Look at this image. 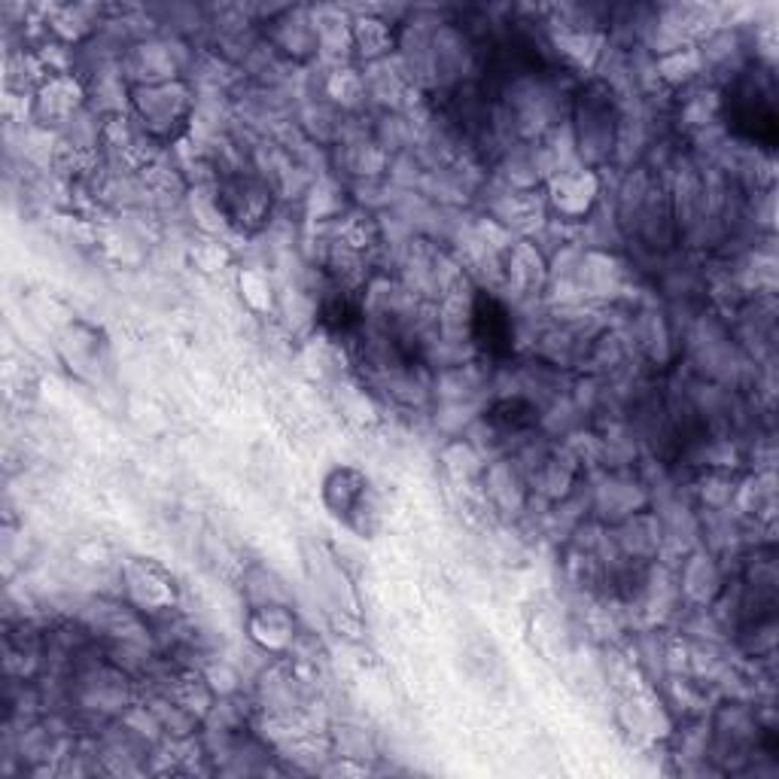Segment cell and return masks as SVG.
Segmentation results:
<instances>
[{
  "label": "cell",
  "mask_w": 779,
  "mask_h": 779,
  "mask_svg": "<svg viewBox=\"0 0 779 779\" xmlns=\"http://www.w3.org/2000/svg\"><path fill=\"white\" fill-rule=\"evenodd\" d=\"M472 335L481 350H488L490 357H505L515 344V326L509 311L502 308L493 296H478L472 308Z\"/></svg>",
  "instance_id": "1"
},
{
  "label": "cell",
  "mask_w": 779,
  "mask_h": 779,
  "mask_svg": "<svg viewBox=\"0 0 779 779\" xmlns=\"http://www.w3.org/2000/svg\"><path fill=\"white\" fill-rule=\"evenodd\" d=\"M731 122L737 125L746 137H753L758 144L770 146L777 141V110H774V98H765L761 92L734 94L731 98Z\"/></svg>",
  "instance_id": "2"
},
{
  "label": "cell",
  "mask_w": 779,
  "mask_h": 779,
  "mask_svg": "<svg viewBox=\"0 0 779 779\" xmlns=\"http://www.w3.org/2000/svg\"><path fill=\"white\" fill-rule=\"evenodd\" d=\"M488 421L502 430H524L530 423H536V409L527 399H502L497 405H490Z\"/></svg>",
  "instance_id": "3"
},
{
  "label": "cell",
  "mask_w": 779,
  "mask_h": 779,
  "mask_svg": "<svg viewBox=\"0 0 779 779\" xmlns=\"http://www.w3.org/2000/svg\"><path fill=\"white\" fill-rule=\"evenodd\" d=\"M320 320H323V323H326L332 332L354 330V326L359 323V304L354 302L350 296L338 292V296H332V299H326V302H323Z\"/></svg>",
  "instance_id": "4"
}]
</instances>
